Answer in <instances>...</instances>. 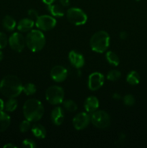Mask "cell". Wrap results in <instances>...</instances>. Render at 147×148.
<instances>
[{
    "label": "cell",
    "mask_w": 147,
    "mask_h": 148,
    "mask_svg": "<svg viewBox=\"0 0 147 148\" xmlns=\"http://www.w3.org/2000/svg\"><path fill=\"white\" fill-rule=\"evenodd\" d=\"M22 82L15 75H7L0 82V92L8 98H17L22 92Z\"/></svg>",
    "instance_id": "1"
},
{
    "label": "cell",
    "mask_w": 147,
    "mask_h": 148,
    "mask_svg": "<svg viewBox=\"0 0 147 148\" xmlns=\"http://www.w3.org/2000/svg\"><path fill=\"white\" fill-rule=\"evenodd\" d=\"M44 112V106L39 100L31 98L26 101L23 105L24 118L31 122H36L41 119Z\"/></svg>",
    "instance_id": "2"
},
{
    "label": "cell",
    "mask_w": 147,
    "mask_h": 148,
    "mask_svg": "<svg viewBox=\"0 0 147 148\" xmlns=\"http://www.w3.org/2000/svg\"><path fill=\"white\" fill-rule=\"evenodd\" d=\"M110 37L105 30H99L91 37L89 44L93 51L102 53L106 51L110 46Z\"/></svg>",
    "instance_id": "3"
},
{
    "label": "cell",
    "mask_w": 147,
    "mask_h": 148,
    "mask_svg": "<svg viewBox=\"0 0 147 148\" xmlns=\"http://www.w3.org/2000/svg\"><path fill=\"white\" fill-rule=\"evenodd\" d=\"M26 46L33 52H38L46 45V38L40 30H31L25 37Z\"/></svg>",
    "instance_id": "4"
},
{
    "label": "cell",
    "mask_w": 147,
    "mask_h": 148,
    "mask_svg": "<svg viewBox=\"0 0 147 148\" xmlns=\"http://www.w3.org/2000/svg\"><path fill=\"white\" fill-rule=\"evenodd\" d=\"M64 90L58 85H52L46 91V98L51 105H59L64 101Z\"/></svg>",
    "instance_id": "5"
},
{
    "label": "cell",
    "mask_w": 147,
    "mask_h": 148,
    "mask_svg": "<svg viewBox=\"0 0 147 148\" xmlns=\"http://www.w3.org/2000/svg\"><path fill=\"white\" fill-rule=\"evenodd\" d=\"M92 124L98 129H106L110 124V116L109 114L102 110H97L90 115Z\"/></svg>",
    "instance_id": "6"
},
{
    "label": "cell",
    "mask_w": 147,
    "mask_h": 148,
    "mask_svg": "<svg viewBox=\"0 0 147 148\" xmlns=\"http://www.w3.org/2000/svg\"><path fill=\"white\" fill-rule=\"evenodd\" d=\"M66 17L68 20L75 25H83L87 21V15L80 8L71 7L66 12Z\"/></svg>",
    "instance_id": "7"
},
{
    "label": "cell",
    "mask_w": 147,
    "mask_h": 148,
    "mask_svg": "<svg viewBox=\"0 0 147 148\" xmlns=\"http://www.w3.org/2000/svg\"><path fill=\"white\" fill-rule=\"evenodd\" d=\"M35 25L39 30L48 31L52 30L56 25V20L50 15H40L35 20Z\"/></svg>",
    "instance_id": "8"
},
{
    "label": "cell",
    "mask_w": 147,
    "mask_h": 148,
    "mask_svg": "<svg viewBox=\"0 0 147 148\" xmlns=\"http://www.w3.org/2000/svg\"><path fill=\"white\" fill-rule=\"evenodd\" d=\"M10 48L16 52H21L25 47V38L20 33H13L9 38Z\"/></svg>",
    "instance_id": "9"
},
{
    "label": "cell",
    "mask_w": 147,
    "mask_h": 148,
    "mask_svg": "<svg viewBox=\"0 0 147 148\" xmlns=\"http://www.w3.org/2000/svg\"><path fill=\"white\" fill-rule=\"evenodd\" d=\"M72 122L74 127L76 130H83L86 128L91 122L90 115L87 112H80L74 117Z\"/></svg>",
    "instance_id": "10"
},
{
    "label": "cell",
    "mask_w": 147,
    "mask_h": 148,
    "mask_svg": "<svg viewBox=\"0 0 147 148\" xmlns=\"http://www.w3.org/2000/svg\"><path fill=\"white\" fill-rule=\"evenodd\" d=\"M105 82V77L100 72H93L88 78V88L90 90L95 91L101 88Z\"/></svg>",
    "instance_id": "11"
},
{
    "label": "cell",
    "mask_w": 147,
    "mask_h": 148,
    "mask_svg": "<svg viewBox=\"0 0 147 148\" xmlns=\"http://www.w3.org/2000/svg\"><path fill=\"white\" fill-rule=\"evenodd\" d=\"M68 71L64 66L56 65L50 70V77L56 82H62L67 78Z\"/></svg>",
    "instance_id": "12"
},
{
    "label": "cell",
    "mask_w": 147,
    "mask_h": 148,
    "mask_svg": "<svg viewBox=\"0 0 147 148\" xmlns=\"http://www.w3.org/2000/svg\"><path fill=\"white\" fill-rule=\"evenodd\" d=\"M69 60L73 66L80 69L84 65L85 60L83 55L76 51H71L69 53Z\"/></svg>",
    "instance_id": "13"
},
{
    "label": "cell",
    "mask_w": 147,
    "mask_h": 148,
    "mask_svg": "<svg viewBox=\"0 0 147 148\" xmlns=\"http://www.w3.org/2000/svg\"><path fill=\"white\" fill-rule=\"evenodd\" d=\"M99 106V100L97 97L94 96V95L87 97L84 101V103L85 111H86V112L89 113V114H92L94 111H97Z\"/></svg>",
    "instance_id": "14"
},
{
    "label": "cell",
    "mask_w": 147,
    "mask_h": 148,
    "mask_svg": "<svg viewBox=\"0 0 147 148\" xmlns=\"http://www.w3.org/2000/svg\"><path fill=\"white\" fill-rule=\"evenodd\" d=\"M50 118H51L52 122L56 126H60L63 122L65 118L64 111L63 108L60 106L55 107L51 111L50 114Z\"/></svg>",
    "instance_id": "15"
},
{
    "label": "cell",
    "mask_w": 147,
    "mask_h": 148,
    "mask_svg": "<svg viewBox=\"0 0 147 148\" xmlns=\"http://www.w3.org/2000/svg\"><path fill=\"white\" fill-rule=\"evenodd\" d=\"M35 23L33 20L28 17V18H23L19 21L17 27L19 31L20 32H29L34 27Z\"/></svg>",
    "instance_id": "16"
},
{
    "label": "cell",
    "mask_w": 147,
    "mask_h": 148,
    "mask_svg": "<svg viewBox=\"0 0 147 148\" xmlns=\"http://www.w3.org/2000/svg\"><path fill=\"white\" fill-rule=\"evenodd\" d=\"M11 118L7 113L3 111H0V132L6 131L10 127Z\"/></svg>",
    "instance_id": "17"
},
{
    "label": "cell",
    "mask_w": 147,
    "mask_h": 148,
    "mask_svg": "<svg viewBox=\"0 0 147 148\" xmlns=\"http://www.w3.org/2000/svg\"><path fill=\"white\" fill-rule=\"evenodd\" d=\"M31 132L36 138L44 139L46 136V128L40 124H34L31 127Z\"/></svg>",
    "instance_id": "18"
},
{
    "label": "cell",
    "mask_w": 147,
    "mask_h": 148,
    "mask_svg": "<svg viewBox=\"0 0 147 148\" xmlns=\"http://www.w3.org/2000/svg\"><path fill=\"white\" fill-rule=\"evenodd\" d=\"M48 6V10L53 17H61L64 15V11L61 5L56 4H51Z\"/></svg>",
    "instance_id": "19"
},
{
    "label": "cell",
    "mask_w": 147,
    "mask_h": 148,
    "mask_svg": "<svg viewBox=\"0 0 147 148\" xmlns=\"http://www.w3.org/2000/svg\"><path fill=\"white\" fill-rule=\"evenodd\" d=\"M16 21L10 15H6L2 20V25L7 31H12L16 27Z\"/></svg>",
    "instance_id": "20"
},
{
    "label": "cell",
    "mask_w": 147,
    "mask_h": 148,
    "mask_svg": "<svg viewBox=\"0 0 147 148\" xmlns=\"http://www.w3.org/2000/svg\"><path fill=\"white\" fill-rule=\"evenodd\" d=\"M140 75L136 71H131L127 75L126 77V81L128 84L131 85H138L140 82Z\"/></svg>",
    "instance_id": "21"
},
{
    "label": "cell",
    "mask_w": 147,
    "mask_h": 148,
    "mask_svg": "<svg viewBox=\"0 0 147 148\" xmlns=\"http://www.w3.org/2000/svg\"><path fill=\"white\" fill-rule=\"evenodd\" d=\"M105 58H106V60L108 63L110 65L114 66H117L119 65L120 64V59L118 57V55L115 53H114L112 51H109L106 53L105 55Z\"/></svg>",
    "instance_id": "22"
},
{
    "label": "cell",
    "mask_w": 147,
    "mask_h": 148,
    "mask_svg": "<svg viewBox=\"0 0 147 148\" xmlns=\"http://www.w3.org/2000/svg\"><path fill=\"white\" fill-rule=\"evenodd\" d=\"M17 101L15 98H9L8 101L4 103V110L8 112H12L17 108Z\"/></svg>",
    "instance_id": "23"
},
{
    "label": "cell",
    "mask_w": 147,
    "mask_h": 148,
    "mask_svg": "<svg viewBox=\"0 0 147 148\" xmlns=\"http://www.w3.org/2000/svg\"><path fill=\"white\" fill-rule=\"evenodd\" d=\"M63 106L66 111L69 112H74L77 110V105L76 103L72 100H66L63 101Z\"/></svg>",
    "instance_id": "24"
},
{
    "label": "cell",
    "mask_w": 147,
    "mask_h": 148,
    "mask_svg": "<svg viewBox=\"0 0 147 148\" xmlns=\"http://www.w3.org/2000/svg\"><path fill=\"white\" fill-rule=\"evenodd\" d=\"M37 88L33 83H27L23 85L22 91L27 95H33L36 92Z\"/></svg>",
    "instance_id": "25"
},
{
    "label": "cell",
    "mask_w": 147,
    "mask_h": 148,
    "mask_svg": "<svg viewBox=\"0 0 147 148\" xmlns=\"http://www.w3.org/2000/svg\"><path fill=\"white\" fill-rule=\"evenodd\" d=\"M121 77V72L117 69L110 70L107 75V79L110 81H116Z\"/></svg>",
    "instance_id": "26"
},
{
    "label": "cell",
    "mask_w": 147,
    "mask_h": 148,
    "mask_svg": "<svg viewBox=\"0 0 147 148\" xmlns=\"http://www.w3.org/2000/svg\"><path fill=\"white\" fill-rule=\"evenodd\" d=\"M31 121L26 119L20 123L19 128H20V131L22 133H25L28 132L30 130H31Z\"/></svg>",
    "instance_id": "27"
},
{
    "label": "cell",
    "mask_w": 147,
    "mask_h": 148,
    "mask_svg": "<svg viewBox=\"0 0 147 148\" xmlns=\"http://www.w3.org/2000/svg\"><path fill=\"white\" fill-rule=\"evenodd\" d=\"M135 102V98L131 94H128L123 97V103L127 106H132Z\"/></svg>",
    "instance_id": "28"
},
{
    "label": "cell",
    "mask_w": 147,
    "mask_h": 148,
    "mask_svg": "<svg viewBox=\"0 0 147 148\" xmlns=\"http://www.w3.org/2000/svg\"><path fill=\"white\" fill-rule=\"evenodd\" d=\"M9 43V39L7 38L6 34L0 32V49H3L7 46Z\"/></svg>",
    "instance_id": "29"
},
{
    "label": "cell",
    "mask_w": 147,
    "mask_h": 148,
    "mask_svg": "<svg viewBox=\"0 0 147 148\" xmlns=\"http://www.w3.org/2000/svg\"><path fill=\"white\" fill-rule=\"evenodd\" d=\"M22 147L26 148H35L36 147V143L30 139H25L22 141Z\"/></svg>",
    "instance_id": "30"
},
{
    "label": "cell",
    "mask_w": 147,
    "mask_h": 148,
    "mask_svg": "<svg viewBox=\"0 0 147 148\" xmlns=\"http://www.w3.org/2000/svg\"><path fill=\"white\" fill-rule=\"evenodd\" d=\"M27 14H28V16L30 18H31L32 20H36L38 17V13L36 11L35 9H30V10H28L27 12Z\"/></svg>",
    "instance_id": "31"
},
{
    "label": "cell",
    "mask_w": 147,
    "mask_h": 148,
    "mask_svg": "<svg viewBox=\"0 0 147 148\" xmlns=\"http://www.w3.org/2000/svg\"><path fill=\"white\" fill-rule=\"evenodd\" d=\"M119 36L120 38V39H122V40H125L128 38V33L125 31H122L120 33Z\"/></svg>",
    "instance_id": "32"
},
{
    "label": "cell",
    "mask_w": 147,
    "mask_h": 148,
    "mask_svg": "<svg viewBox=\"0 0 147 148\" xmlns=\"http://www.w3.org/2000/svg\"><path fill=\"white\" fill-rule=\"evenodd\" d=\"M59 2H60L61 5L63 6V7H67L69 5L70 1L69 0H59Z\"/></svg>",
    "instance_id": "33"
},
{
    "label": "cell",
    "mask_w": 147,
    "mask_h": 148,
    "mask_svg": "<svg viewBox=\"0 0 147 148\" xmlns=\"http://www.w3.org/2000/svg\"><path fill=\"white\" fill-rule=\"evenodd\" d=\"M42 1H43V2L44 3V4H46V5H49V4H53V3L56 1V0H42Z\"/></svg>",
    "instance_id": "34"
},
{
    "label": "cell",
    "mask_w": 147,
    "mask_h": 148,
    "mask_svg": "<svg viewBox=\"0 0 147 148\" xmlns=\"http://www.w3.org/2000/svg\"><path fill=\"white\" fill-rule=\"evenodd\" d=\"M4 148H17V146L12 143H8V144L4 145Z\"/></svg>",
    "instance_id": "35"
},
{
    "label": "cell",
    "mask_w": 147,
    "mask_h": 148,
    "mask_svg": "<svg viewBox=\"0 0 147 148\" xmlns=\"http://www.w3.org/2000/svg\"><path fill=\"white\" fill-rule=\"evenodd\" d=\"M4 109V103L2 99L0 98V111H3Z\"/></svg>",
    "instance_id": "36"
},
{
    "label": "cell",
    "mask_w": 147,
    "mask_h": 148,
    "mask_svg": "<svg viewBox=\"0 0 147 148\" xmlns=\"http://www.w3.org/2000/svg\"><path fill=\"white\" fill-rule=\"evenodd\" d=\"M112 97H113L114 99H116V100H119L120 99V95L118 93H114L113 95H112Z\"/></svg>",
    "instance_id": "37"
},
{
    "label": "cell",
    "mask_w": 147,
    "mask_h": 148,
    "mask_svg": "<svg viewBox=\"0 0 147 148\" xmlns=\"http://www.w3.org/2000/svg\"><path fill=\"white\" fill-rule=\"evenodd\" d=\"M3 57H4V55H3L2 51H1L0 50V62H1V61L2 60Z\"/></svg>",
    "instance_id": "38"
},
{
    "label": "cell",
    "mask_w": 147,
    "mask_h": 148,
    "mask_svg": "<svg viewBox=\"0 0 147 148\" xmlns=\"http://www.w3.org/2000/svg\"><path fill=\"white\" fill-rule=\"evenodd\" d=\"M135 1H140V0H135Z\"/></svg>",
    "instance_id": "39"
}]
</instances>
